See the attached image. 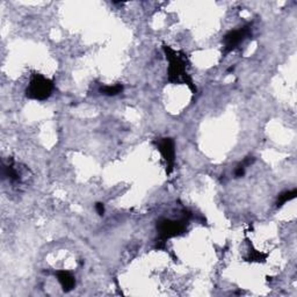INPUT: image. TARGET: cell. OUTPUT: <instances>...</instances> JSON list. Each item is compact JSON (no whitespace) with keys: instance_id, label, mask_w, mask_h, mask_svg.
<instances>
[{"instance_id":"30bf717a","label":"cell","mask_w":297,"mask_h":297,"mask_svg":"<svg viewBox=\"0 0 297 297\" xmlns=\"http://www.w3.org/2000/svg\"><path fill=\"white\" fill-rule=\"evenodd\" d=\"M245 170L246 167L244 165H241V164H239V165L236 167V170H234V177L236 178L243 177V175L245 174Z\"/></svg>"},{"instance_id":"5b68a950","label":"cell","mask_w":297,"mask_h":297,"mask_svg":"<svg viewBox=\"0 0 297 297\" xmlns=\"http://www.w3.org/2000/svg\"><path fill=\"white\" fill-rule=\"evenodd\" d=\"M157 150L162 154L164 160L166 163V172L171 174L174 170L175 164V144L174 140L170 137L159 138L155 142Z\"/></svg>"},{"instance_id":"3957f363","label":"cell","mask_w":297,"mask_h":297,"mask_svg":"<svg viewBox=\"0 0 297 297\" xmlns=\"http://www.w3.org/2000/svg\"><path fill=\"white\" fill-rule=\"evenodd\" d=\"M186 220H169V218H160L157 221V231L159 232V243H165L170 238L180 236L186 232Z\"/></svg>"},{"instance_id":"6da1fadb","label":"cell","mask_w":297,"mask_h":297,"mask_svg":"<svg viewBox=\"0 0 297 297\" xmlns=\"http://www.w3.org/2000/svg\"><path fill=\"white\" fill-rule=\"evenodd\" d=\"M164 53L166 55V60L169 61V69H167V80L172 84H185L193 92H196V87L193 84V80L187 73V65L188 60L186 55L181 52H175L169 45H164Z\"/></svg>"},{"instance_id":"8fae6325","label":"cell","mask_w":297,"mask_h":297,"mask_svg":"<svg viewBox=\"0 0 297 297\" xmlns=\"http://www.w3.org/2000/svg\"><path fill=\"white\" fill-rule=\"evenodd\" d=\"M95 210H96V213L100 215V216H104V214H105V206H104V203L97 202L96 205H95Z\"/></svg>"},{"instance_id":"277c9868","label":"cell","mask_w":297,"mask_h":297,"mask_svg":"<svg viewBox=\"0 0 297 297\" xmlns=\"http://www.w3.org/2000/svg\"><path fill=\"white\" fill-rule=\"evenodd\" d=\"M252 35L251 25H245L240 28L230 30V32L223 37V55H228L234 49H237L246 38Z\"/></svg>"},{"instance_id":"9c48e42d","label":"cell","mask_w":297,"mask_h":297,"mask_svg":"<svg viewBox=\"0 0 297 297\" xmlns=\"http://www.w3.org/2000/svg\"><path fill=\"white\" fill-rule=\"evenodd\" d=\"M266 259H267V255L266 253H261L257 250L252 249L250 250V256H249V261H257V263H265Z\"/></svg>"},{"instance_id":"7a4b0ae2","label":"cell","mask_w":297,"mask_h":297,"mask_svg":"<svg viewBox=\"0 0 297 297\" xmlns=\"http://www.w3.org/2000/svg\"><path fill=\"white\" fill-rule=\"evenodd\" d=\"M55 85L49 78H45L40 73H34L30 79L28 87L26 88V96L32 100L44 101L52 96Z\"/></svg>"},{"instance_id":"8992f818","label":"cell","mask_w":297,"mask_h":297,"mask_svg":"<svg viewBox=\"0 0 297 297\" xmlns=\"http://www.w3.org/2000/svg\"><path fill=\"white\" fill-rule=\"evenodd\" d=\"M55 276L57 277L58 282L61 283V286L65 292L71 291L74 286H76V279H74L71 272L62 269V271L55 272Z\"/></svg>"},{"instance_id":"52a82bcc","label":"cell","mask_w":297,"mask_h":297,"mask_svg":"<svg viewBox=\"0 0 297 297\" xmlns=\"http://www.w3.org/2000/svg\"><path fill=\"white\" fill-rule=\"evenodd\" d=\"M123 91V86L121 84H116L113 86H101L100 87V93L104 95L107 96H115L117 94H120L121 92Z\"/></svg>"},{"instance_id":"ba28073f","label":"cell","mask_w":297,"mask_h":297,"mask_svg":"<svg viewBox=\"0 0 297 297\" xmlns=\"http://www.w3.org/2000/svg\"><path fill=\"white\" fill-rule=\"evenodd\" d=\"M297 194L296 189H292V190H286L283 191V193H281L279 196H277V200H276V207L277 208H280V207H282L283 205H286L288 201L292 200V199H295Z\"/></svg>"}]
</instances>
